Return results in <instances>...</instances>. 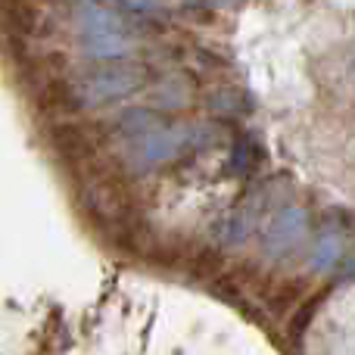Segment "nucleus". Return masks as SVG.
<instances>
[{"label":"nucleus","instance_id":"obj_1","mask_svg":"<svg viewBox=\"0 0 355 355\" xmlns=\"http://www.w3.org/2000/svg\"><path fill=\"white\" fill-rule=\"evenodd\" d=\"M215 3H231V0H215Z\"/></svg>","mask_w":355,"mask_h":355}]
</instances>
